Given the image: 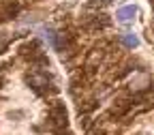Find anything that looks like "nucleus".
<instances>
[{
    "mask_svg": "<svg viewBox=\"0 0 154 135\" xmlns=\"http://www.w3.org/2000/svg\"><path fill=\"white\" fill-rule=\"evenodd\" d=\"M26 82L30 84V88L36 92V94H49V92H56V86L51 82V75L45 71V69H38V67H32V71L26 75Z\"/></svg>",
    "mask_w": 154,
    "mask_h": 135,
    "instance_id": "f257e3e1",
    "label": "nucleus"
},
{
    "mask_svg": "<svg viewBox=\"0 0 154 135\" xmlns=\"http://www.w3.org/2000/svg\"><path fill=\"white\" fill-rule=\"evenodd\" d=\"M47 122H49V129L56 131V129H66L69 124V114H66V107L62 101H51L49 107H47Z\"/></svg>",
    "mask_w": 154,
    "mask_h": 135,
    "instance_id": "f03ea898",
    "label": "nucleus"
},
{
    "mask_svg": "<svg viewBox=\"0 0 154 135\" xmlns=\"http://www.w3.org/2000/svg\"><path fill=\"white\" fill-rule=\"evenodd\" d=\"M148 88H152V86H150V75H148L146 71H137V73H133L131 82H128V90L139 94V92H143V90H148Z\"/></svg>",
    "mask_w": 154,
    "mask_h": 135,
    "instance_id": "7ed1b4c3",
    "label": "nucleus"
},
{
    "mask_svg": "<svg viewBox=\"0 0 154 135\" xmlns=\"http://www.w3.org/2000/svg\"><path fill=\"white\" fill-rule=\"evenodd\" d=\"M84 24H86V28H90V30H103V28H107V26L111 24V19H109L105 13L94 11L92 15L84 17Z\"/></svg>",
    "mask_w": 154,
    "mask_h": 135,
    "instance_id": "20e7f679",
    "label": "nucleus"
},
{
    "mask_svg": "<svg viewBox=\"0 0 154 135\" xmlns=\"http://www.w3.org/2000/svg\"><path fill=\"white\" fill-rule=\"evenodd\" d=\"M135 15H137V7H133V5L120 7L118 11H116V19H118V24H122V26H128V24H133Z\"/></svg>",
    "mask_w": 154,
    "mask_h": 135,
    "instance_id": "39448f33",
    "label": "nucleus"
},
{
    "mask_svg": "<svg viewBox=\"0 0 154 135\" xmlns=\"http://www.w3.org/2000/svg\"><path fill=\"white\" fill-rule=\"evenodd\" d=\"M128 109H131V101L120 99V101H113V105H111L109 114H111V116H124Z\"/></svg>",
    "mask_w": 154,
    "mask_h": 135,
    "instance_id": "423d86ee",
    "label": "nucleus"
},
{
    "mask_svg": "<svg viewBox=\"0 0 154 135\" xmlns=\"http://www.w3.org/2000/svg\"><path fill=\"white\" fill-rule=\"evenodd\" d=\"M120 41H122V45H126V47H137L139 45V36L137 34H133V32H124V34H120Z\"/></svg>",
    "mask_w": 154,
    "mask_h": 135,
    "instance_id": "0eeeda50",
    "label": "nucleus"
},
{
    "mask_svg": "<svg viewBox=\"0 0 154 135\" xmlns=\"http://www.w3.org/2000/svg\"><path fill=\"white\" fill-rule=\"evenodd\" d=\"M19 34H11V32H0V54H2L7 47H9V43L13 41V39H17Z\"/></svg>",
    "mask_w": 154,
    "mask_h": 135,
    "instance_id": "6e6552de",
    "label": "nucleus"
},
{
    "mask_svg": "<svg viewBox=\"0 0 154 135\" xmlns=\"http://www.w3.org/2000/svg\"><path fill=\"white\" fill-rule=\"evenodd\" d=\"M51 135H73V133L66 129H56V131H51Z\"/></svg>",
    "mask_w": 154,
    "mask_h": 135,
    "instance_id": "1a4fd4ad",
    "label": "nucleus"
}]
</instances>
